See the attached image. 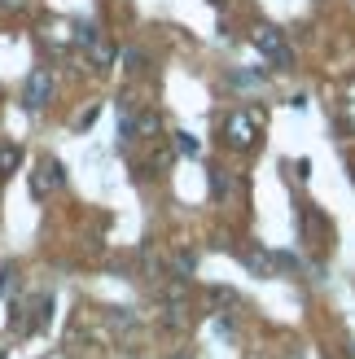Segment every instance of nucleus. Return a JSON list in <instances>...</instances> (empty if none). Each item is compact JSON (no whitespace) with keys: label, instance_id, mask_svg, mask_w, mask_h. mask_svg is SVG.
Here are the masks:
<instances>
[{"label":"nucleus","instance_id":"nucleus-1","mask_svg":"<svg viewBox=\"0 0 355 359\" xmlns=\"http://www.w3.org/2000/svg\"><path fill=\"white\" fill-rule=\"evenodd\" d=\"M220 136H224V145L228 149H255V140H259V118L250 110H233L224 123H220Z\"/></svg>","mask_w":355,"mask_h":359},{"label":"nucleus","instance_id":"nucleus-2","mask_svg":"<svg viewBox=\"0 0 355 359\" xmlns=\"http://www.w3.org/2000/svg\"><path fill=\"white\" fill-rule=\"evenodd\" d=\"M250 40H255V48L263 53L268 62H276L281 70H290L294 66V53H290V44H286V35H281L276 27H268V22H259L255 31H250Z\"/></svg>","mask_w":355,"mask_h":359},{"label":"nucleus","instance_id":"nucleus-3","mask_svg":"<svg viewBox=\"0 0 355 359\" xmlns=\"http://www.w3.org/2000/svg\"><path fill=\"white\" fill-rule=\"evenodd\" d=\"M62 180H66V175H62V163L44 158V163L31 171V197H35V202H48L53 189H62Z\"/></svg>","mask_w":355,"mask_h":359},{"label":"nucleus","instance_id":"nucleus-4","mask_svg":"<svg viewBox=\"0 0 355 359\" xmlns=\"http://www.w3.org/2000/svg\"><path fill=\"white\" fill-rule=\"evenodd\" d=\"M48 101H53V75H48V70H31L27 93H22V105H27V110H44Z\"/></svg>","mask_w":355,"mask_h":359},{"label":"nucleus","instance_id":"nucleus-5","mask_svg":"<svg viewBox=\"0 0 355 359\" xmlns=\"http://www.w3.org/2000/svg\"><path fill=\"white\" fill-rule=\"evenodd\" d=\"M158 132H163V118H158V110H136V114H132V140H154Z\"/></svg>","mask_w":355,"mask_h":359},{"label":"nucleus","instance_id":"nucleus-6","mask_svg":"<svg viewBox=\"0 0 355 359\" xmlns=\"http://www.w3.org/2000/svg\"><path fill=\"white\" fill-rule=\"evenodd\" d=\"M246 267H250V272H259V276H272L276 272V255H263V250H246Z\"/></svg>","mask_w":355,"mask_h":359},{"label":"nucleus","instance_id":"nucleus-7","mask_svg":"<svg viewBox=\"0 0 355 359\" xmlns=\"http://www.w3.org/2000/svg\"><path fill=\"white\" fill-rule=\"evenodd\" d=\"M171 267H175V280H193V272H198V259H193L189 250H180V255L171 259Z\"/></svg>","mask_w":355,"mask_h":359},{"label":"nucleus","instance_id":"nucleus-8","mask_svg":"<svg viewBox=\"0 0 355 359\" xmlns=\"http://www.w3.org/2000/svg\"><path fill=\"white\" fill-rule=\"evenodd\" d=\"M22 167V149L18 145H0V175H13Z\"/></svg>","mask_w":355,"mask_h":359},{"label":"nucleus","instance_id":"nucleus-9","mask_svg":"<svg viewBox=\"0 0 355 359\" xmlns=\"http://www.w3.org/2000/svg\"><path fill=\"white\" fill-rule=\"evenodd\" d=\"M228 193H233V180H228L224 171H210V197H215V202H224Z\"/></svg>","mask_w":355,"mask_h":359},{"label":"nucleus","instance_id":"nucleus-10","mask_svg":"<svg viewBox=\"0 0 355 359\" xmlns=\"http://www.w3.org/2000/svg\"><path fill=\"white\" fill-rule=\"evenodd\" d=\"M97 40H101V35H97V27H93V22H79V27H75V35H70V44H83V48H93Z\"/></svg>","mask_w":355,"mask_h":359},{"label":"nucleus","instance_id":"nucleus-11","mask_svg":"<svg viewBox=\"0 0 355 359\" xmlns=\"http://www.w3.org/2000/svg\"><path fill=\"white\" fill-rule=\"evenodd\" d=\"M93 62H97V70H110V66H114V48L105 44V40H97V44H93Z\"/></svg>","mask_w":355,"mask_h":359},{"label":"nucleus","instance_id":"nucleus-12","mask_svg":"<svg viewBox=\"0 0 355 359\" xmlns=\"http://www.w3.org/2000/svg\"><path fill=\"white\" fill-rule=\"evenodd\" d=\"M175 149H180L185 158H198L202 145H198V136H189V132H175Z\"/></svg>","mask_w":355,"mask_h":359},{"label":"nucleus","instance_id":"nucleus-13","mask_svg":"<svg viewBox=\"0 0 355 359\" xmlns=\"http://www.w3.org/2000/svg\"><path fill=\"white\" fill-rule=\"evenodd\" d=\"M123 62H128V70H145V53H140V48H128V53H123Z\"/></svg>","mask_w":355,"mask_h":359},{"label":"nucleus","instance_id":"nucleus-14","mask_svg":"<svg viewBox=\"0 0 355 359\" xmlns=\"http://www.w3.org/2000/svg\"><path fill=\"white\" fill-rule=\"evenodd\" d=\"M210 298H215L220 307H233V302H237V294H233V290H210Z\"/></svg>","mask_w":355,"mask_h":359},{"label":"nucleus","instance_id":"nucleus-15","mask_svg":"<svg viewBox=\"0 0 355 359\" xmlns=\"http://www.w3.org/2000/svg\"><path fill=\"white\" fill-rule=\"evenodd\" d=\"M93 123H97V105H88V110L79 114V128H93Z\"/></svg>","mask_w":355,"mask_h":359},{"label":"nucleus","instance_id":"nucleus-16","mask_svg":"<svg viewBox=\"0 0 355 359\" xmlns=\"http://www.w3.org/2000/svg\"><path fill=\"white\" fill-rule=\"evenodd\" d=\"M9 280H13V267H0V294L9 290Z\"/></svg>","mask_w":355,"mask_h":359},{"label":"nucleus","instance_id":"nucleus-17","mask_svg":"<svg viewBox=\"0 0 355 359\" xmlns=\"http://www.w3.org/2000/svg\"><path fill=\"white\" fill-rule=\"evenodd\" d=\"M171 359H189V355H171Z\"/></svg>","mask_w":355,"mask_h":359},{"label":"nucleus","instance_id":"nucleus-18","mask_svg":"<svg viewBox=\"0 0 355 359\" xmlns=\"http://www.w3.org/2000/svg\"><path fill=\"white\" fill-rule=\"evenodd\" d=\"M48 359H66V355H48Z\"/></svg>","mask_w":355,"mask_h":359},{"label":"nucleus","instance_id":"nucleus-19","mask_svg":"<svg viewBox=\"0 0 355 359\" xmlns=\"http://www.w3.org/2000/svg\"><path fill=\"white\" fill-rule=\"evenodd\" d=\"M0 359H5V346H0Z\"/></svg>","mask_w":355,"mask_h":359}]
</instances>
